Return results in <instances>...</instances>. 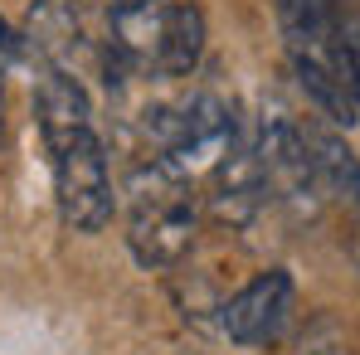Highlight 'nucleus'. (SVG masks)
<instances>
[{
	"instance_id": "nucleus-9",
	"label": "nucleus",
	"mask_w": 360,
	"mask_h": 355,
	"mask_svg": "<svg viewBox=\"0 0 360 355\" xmlns=\"http://www.w3.org/2000/svg\"><path fill=\"white\" fill-rule=\"evenodd\" d=\"M205 54V15L190 0H166L161 15V39H156V73H190Z\"/></svg>"
},
{
	"instance_id": "nucleus-5",
	"label": "nucleus",
	"mask_w": 360,
	"mask_h": 355,
	"mask_svg": "<svg viewBox=\"0 0 360 355\" xmlns=\"http://www.w3.org/2000/svg\"><path fill=\"white\" fill-rule=\"evenodd\" d=\"M292 273L288 268H268V273H258L248 288L224 302V336L243 346V351H258V346H273L278 336H283V326H288V316H292Z\"/></svg>"
},
{
	"instance_id": "nucleus-1",
	"label": "nucleus",
	"mask_w": 360,
	"mask_h": 355,
	"mask_svg": "<svg viewBox=\"0 0 360 355\" xmlns=\"http://www.w3.org/2000/svg\"><path fill=\"white\" fill-rule=\"evenodd\" d=\"M278 30L307 98L331 122L360 117V63L346 0H278Z\"/></svg>"
},
{
	"instance_id": "nucleus-8",
	"label": "nucleus",
	"mask_w": 360,
	"mask_h": 355,
	"mask_svg": "<svg viewBox=\"0 0 360 355\" xmlns=\"http://www.w3.org/2000/svg\"><path fill=\"white\" fill-rule=\"evenodd\" d=\"M297 127H302V146H307V161H311V171L321 180V190L360 209V161H356V151H351L341 136H331L326 127H316V122H297Z\"/></svg>"
},
{
	"instance_id": "nucleus-2",
	"label": "nucleus",
	"mask_w": 360,
	"mask_h": 355,
	"mask_svg": "<svg viewBox=\"0 0 360 355\" xmlns=\"http://www.w3.org/2000/svg\"><path fill=\"white\" fill-rule=\"evenodd\" d=\"M127 248L141 268H171L195 243V185L166 156L141 161L127 176Z\"/></svg>"
},
{
	"instance_id": "nucleus-7",
	"label": "nucleus",
	"mask_w": 360,
	"mask_h": 355,
	"mask_svg": "<svg viewBox=\"0 0 360 355\" xmlns=\"http://www.w3.org/2000/svg\"><path fill=\"white\" fill-rule=\"evenodd\" d=\"M268 200V176H263V156L258 141H234V151L214 166V214L229 224H248L258 214V205Z\"/></svg>"
},
{
	"instance_id": "nucleus-3",
	"label": "nucleus",
	"mask_w": 360,
	"mask_h": 355,
	"mask_svg": "<svg viewBox=\"0 0 360 355\" xmlns=\"http://www.w3.org/2000/svg\"><path fill=\"white\" fill-rule=\"evenodd\" d=\"M49 171H54V200H59L63 224L78 229V234L108 229V219H112V171H108V151H103L98 127L54 146Z\"/></svg>"
},
{
	"instance_id": "nucleus-10",
	"label": "nucleus",
	"mask_w": 360,
	"mask_h": 355,
	"mask_svg": "<svg viewBox=\"0 0 360 355\" xmlns=\"http://www.w3.org/2000/svg\"><path fill=\"white\" fill-rule=\"evenodd\" d=\"M25 49H34L49 68H68L73 49H78V15H73V0H34L30 10V25H25Z\"/></svg>"
},
{
	"instance_id": "nucleus-11",
	"label": "nucleus",
	"mask_w": 360,
	"mask_h": 355,
	"mask_svg": "<svg viewBox=\"0 0 360 355\" xmlns=\"http://www.w3.org/2000/svg\"><path fill=\"white\" fill-rule=\"evenodd\" d=\"M0 78H5V68H0Z\"/></svg>"
},
{
	"instance_id": "nucleus-12",
	"label": "nucleus",
	"mask_w": 360,
	"mask_h": 355,
	"mask_svg": "<svg viewBox=\"0 0 360 355\" xmlns=\"http://www.w3.org/2000/svg\"><path fill=\"white\" fill-rule=\"evenodd\" d=\"M316 355H326V351H316Z\"/></svg>"
},
{
	"instance_id": "nucleus-6",
	"label": "nucleus",
	"mask_w": 360,
	"mask_h": 355,
	"mask_svg": "<svg viewBox=\"0 0 360 355\" xmlns=\"http://www.w3.org/2000/svg\"><path fill=\"white\" fill-rule=\"evenodd\" d=\"M34 117H39L44 151L73 141L78 131H93V103H88L78 73H68V68H44V78L34 83Z\"/></svg>"
},
{
	"instance_id": "nucleus-4",
	"label": "nucleus",
	"mask_w": 360,
	"mask_h": 355,
	"mask_svg": "<svg viewBox=\"0 0 360 355\" xmlns=\"http://www.w3.org/2000/svg\"><path fill=\"white\" fill-rule=\"evenodd\" d=\"M239 141V122L234 108L219 93H195L190 103H180L171 122H166V161L180 166L185 176L195 171H214Z\"/></svg>"
}]
</instances>
